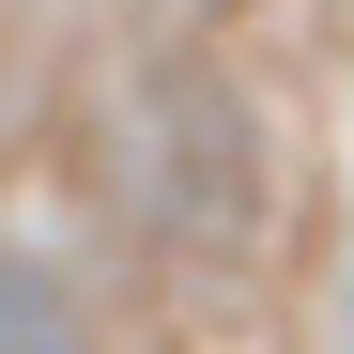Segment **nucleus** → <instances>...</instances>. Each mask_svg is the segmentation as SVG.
<instances>
[{
	"label": "nucleus",
	"mask_w": 354,
	"mask_h": 354,
	"mask_svg": "<svg viewBox=\"0 0 354 354\" xmlns=\"http://www.w3.org/2000/svg\"><path fill=\"white\" fill-rule=\"evenodd\" d=\"M0 354H93V324H77V292L46 277L31 247H0Z\"/></svg>",
	"instance_id": "obj_1"
}]
</instances>
